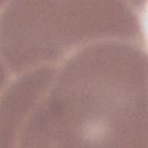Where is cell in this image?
Wrapping results in <instances>:
<instances>
[{
  "mask_svg": "<svg viewBox=\"0 0 148 148\" xmlns=\"http://www.w3.org/2000/svg\"><path fill=\"white\" fill-rule=\"evenodd\" d=\"M2 147H148V42L110 39L2 76Z\"/></svg>",
  "mask_w": 148,
  "mask_h": 148,
  "instance_id": "1",
  "label": "cell"
},
{
  "mask_svg": "<svg viewBox=\"0 0 148 148\" xmlns=\"http://www.w3.org/2000/svg\"><path fill=\"white\" fill-rule=\"evenodd\" d=\"M148 0H1L2 75L56 62L99 42L147 38Z\"/></svg>",
  "mask_w": 148,
  "mask_h": 148,
  "instance_id": "2",
  "label": "cell"
}]
</instances>
